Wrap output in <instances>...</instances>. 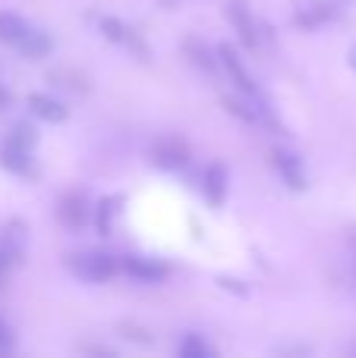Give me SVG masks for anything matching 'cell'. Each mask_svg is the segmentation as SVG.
Segmentation results:
<instances>
[{
	"label": "cell",
	"mask_w": 356,
	"mask_h": 358,
	"mask_svg": "<svg viewBox=\"0 0 356 358\" xmlns=\"http://www.w3.org/2000/svg\"><path fill=\"white\" fill-rule=\"evenodd\" d=\"M177 355H180V358H205V355H214V349L208 346L202 336L189 334V336H183V340H180V346H177Z\"/></svg>",
	"instance_id": "4fadbf2b"
},
{
	"label": "cell",
	"mask_w": 356,
	"mask_h": 358,
	"mask_svg": "<svg viewBox=\"0 0 356 358\" xmlns=\"http://www.w3.org/2000/svg\"><path fill=\"white\" fill-rule=\"evenodd\" d=\"M218 54H221V63H224V69H227V73H231V82H233V85H237L240 92L246 94V98H259V85H256V82H252V76L246 73L243 60H240V57L233 54V50L227 48V44H221V50H218Z\"/></svg>",
	"instance_id": "7a4b0ae2"
},
{
	"label": "cell",
	"mask_w": 356,
	"mask_h": 358,
	"mask_svg": "<svg viewBox=\"0 0 356 358\" xmlns=\"http://www.w3.org/2000/svg\"><path fill=\"white\" fill-rule=\"evenodd\" d=\"M120 267H123V271L130 273L132 280H139V283H161V280L167 277L164 264H155V261L139 258V255H130V258H126Z\"/></svg>",
	"instance_id": "3957f363"
},
{
	"label": "cell",
	"mask_w": 356,
	"mask_h": 358,
	"mask_svg": "<svg viewBox=\"0 0 356 358\" xmlns=\"http://www.w3.org/2000/svg\"><path fill=\"white\" fill-rule=\"evenodd\" d=\"M60 217H63V223L67 227H82V223L88 220V208H85V201L82 198H76V195H69L67 201H63V208H60Z\"/></svg>",
	"instance_id": "7c38bea8"
},
{
	"label": "cell",
	"mask_w": 356,
	"mask_h": 358,
	"mask_svg": "<svg viewBox=\"0 0 356 358\" xmlns=\"http://www.w3.org/2000/svg\"><path fill=\"white\" fill-rule=\"evenodd\" d=\"M0 164H4L6 170H13V173H29L32 170V161H29V148H22V145L10 142L4 151H0Z\"/></svg>",
	"instance_id": "30bf717a"
},
{
	"label": "cell",
	"mask_w": 356,
	"mask_h": 358,
	"mask_svg": "<svg viewBox=\"0 0 356 358\" xmlns=\"http://www.w3.org/2000/svg\"><path fill=\"white\" fill-rule=\"evenodd\" d=\"M6 107H10V92L0 85V110H6Z\"/></svg>",
	"instance_id": "e0dca14e"
},
{
	"label": "cell",
	"mask_w": 356,
	"mask_h": 358,
	"mask_svg": "<svg viewBox=\"0 0 356 358\" xmlns=\"http://www.w3.org/2000/svg\"><path fill=\"white\" fill-rule=\"evenodd\" d=\"M29 110L35 113V117L48 120V123H60V120H67V107L60 104L57 98H50V94H29Z\"/></svg>",
	"instance_id": "8992f818"
},
{
	"label": "cell",
	"mask_w": 356,
	"mask_h": 358,
	"mask_svg": "<svg viewBox=\"0 0 356 358\" xmlns=\"http://www.w3.org/2000/svg\"><path fill=\"white\" fill-rule=\"evenodd\" d=\"M29 29L32 25L25 22L22 16H16V13H0V41H6V44L16 48V44L29 35Z\"/></svg>",
	"instance_id": "9c48e42d"
},
{
	"label": "cell",
	"mask_w": 356,
	"mask_h": 358,
	"mask_svg": "<svg viewBox=\"0 0 356 358\" xmlns=\"http://www.w3.org/2000/svg\"><path fill=\"white\" fill-rule=\"evenodd\" d=\"M155 164H161V167H183L186 164V145L177 142V138H164V142L155 145Z\"/></svg>",
	"instance_id": "52a82bcc"
},
{
	"label": "cell",
	"mask_w": 356,
	"mask_h": 358,
	"mask_svg": "<svg viewBox=\"0 0 356 358\" xmlns=\"http://www.w3.org/2000/svg\"><path fill=\"white\" fill-rule=\"evenodd\" d=\"M10 343H13V334H10V327H6V324L0 321V352H4V349L10 346Z\"/></svg>",
	"instance_id": "2e32d148"
},
{
	"label": "cell",
	"mask_w": 356,
	"mask_h": 358,
	"mask_svg": "<svg viewBox=\"0 0 356 358\" xmlns=\"http://www.w3.org/2000/svg\"><path fill=\"white\" fill-rule=\"evenodd\" d=\"M227 16H231V22L237 25V31H240V38H243L246 48L256 50V44H259V31H256V22H252L249 10H246L243 3H237V0H233V3L227 6Z\"/></svg>",
	"instance_id": "5b68a950"
},
{
	"label": "cell",
	"mask_w": 356,
	"mask_h": 358,
	"mask_svg": "<svg viewBox=\"0 0 356 358\" xmlns=\"http://www.w3.org/2000/svg\"><path fill=\"white\" fill-rule=\"evenodd\" d=\"M275 167L290 189H306V170H303V161L296 155H290V151H275Z\"/></svg>",
	"instance_id": "277c9868"
},
{
	"label": "cell",
	"mask_w": 356,
	"mask_h": 358,
	"mask_svg": "<svg viewBox=\"0 0 356 358\" xmlns=\"http://www.w3.org/2000/svg\"><path fill=\"white\" fill-rule=\"evenodd\" d=\"M202 192L212 198L214 204L224 201V192H227V170L221 164H212L205 167V176H202Z\"/></svg>",
	"instance_id": "ba28073f"
},
{
	"label": "cell",
	"mask_w": 356,
	"mask_h": 358,
	"mask_svg": "<svg viewBox=\"0 0 356 358\" xmlns=\"http://www.w3.org/2000/svg\"><path fill=\"white\" fill-rule=\"evenodd\" d=\"M69 271L82 280H92V283H104L111 280L114 273L120 271L117 258L114 255H104V252H82V255H73L69 258Z\"/></svg>",
	"instance_id": "6da1fadb"
},
{
	"label": "cell",
	"mask_w": 356,
	"mask_h": 358,
	"mask_svg": "<svg viewBox=\"0 0 356 358\" xmlns=\"http://www.w3.org/2000/svg\"><path fill=\"white\" fill-rule=\"evenodd\" d=\"M145 330L142 327H136V324H123V336L126 340H136V343H142V346H151L155 343V336H142Z\"/></svg>",
	"instance_id": "9a60e30c"
},
{
	"label": "cell",
	"mask_w": 356,
	"mask_h": 358,
	"mask_svg": "<svg viewBox=\"0 0 356 358\" xmlns=\"http://www.w3.org/2000/svg\"><path fill=\"white\" fill-rule=\"evenodd\" d=\"M19 50H22L25 57H32V60H41V57L50 54V38L44 35L41 29H29V35L22 38V41L16 44Z\"/></svg>",
	"instance_id": "8fae6325"
},
{
	"label": "cell",
	"mask_w": 356,
	"mask_h": 358,
	"mask_svg": "<svg viewBox=\"0 0 356 358\" xmlns=\"http://www.w3.org/2000/svg\"><path fill=\"white\" fill-rule=\"evenodd\" d=\"M10 142L22 145V148H32V145H35V129H32V126H25V123H19V126H16V132H13V138H10Z\"/></svg>",
	"instance_id": "5bb4252c"
}]
</instances>
